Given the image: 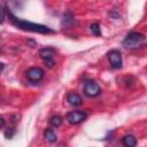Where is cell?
<instances>
[{
  "label": "cell",
  "instance_id": "obj_1",
  "mask_svg": "<svg viewBox=\"0 0 147 147\" xmlns=\"http://www.w3.org/2000/svg\"><path fill=\"white\" fill-rule=\"evenodd\" d=\"M8 18L10 20L11 24L15 25L16 28L21 29V30H24V31H29V32H34V33H41V34H53L55 33V31L46 25H42V24H38V23H32V22H29V21H25V20H21L18 17H16L14 14H11L9 10H8Z\"/></svg>",
  "mask_w": 147,
  "mask_h": 147
},
{
  "label": "cell",
  "instance_id": "obj_2",
  "mask_svg": "<svg viewBox=\"0 0 147 147\" xmlns=\"http://www.w3.org/2000/svg\"><path fill=\"white\" fill-rule=\"evenodd\" d=\"M145 39H146L145 34L140 32H131L123 40V46L127 49H136L144 44Z\"/></svg>",
  "mask_w": 147,
  "mask_h": 147
},
{
  "label": "cell",
  "instance_id": "obj_3",
  "mask_svg": "<svg viewBox=\"0 0 147 147\" xmlns=\"http://www.w3.org/2000/svg\"><path fill=\"white\" fill-rule=\"evenodd\" d=\"M55 54H56V51H55V48H52V47H46V48H42L39 51L40 57L44 60L45 64L48 68L55 67V62H54V55Z\"/></svg>",
  "mask_w": 147,
  "mask_h": 147
},
{
  "label": "cell",
  "instance_id": "obj_4",
  "mask_svg": "<svg viewBox=\"0 0 147 147\" xmlns=\"http://www.w3.org/2000/svg\"><path fill=\"white\" fill-rule=\"evenodd\" d=\"M101 92L100 86L94 82V80H86L84 84V93L90 96V98H94L98 96Z\"/></svg>",
  "mask_w": 147,
  "mask_h": 147
},
{
  "label": "cell",
  "instance_id": "obj_5",
  "mask_svg": "<svg viewBox=\"0 0 147 147\" xmlns=\"http://www.w3.org/2000/svg\"><path fill=\"white\" fill-rule=\"evenodd\" d=\"M108 60H109V63L113 68H115V69L122 68V54L119 51L111 49L108 53Z\"/></svg>",
  "mask_w": 147,
  "mask_h": 147
},
{
  "label": "cell",
  "instance_id": "obj_6",
  "mask_svg": "<svg viewBox=\"0 0 147 147\" xmlns=\"http://www.w3.org/2000/svg\"><path fill=\"white\" fill-rule=\"evenodd\" d=\"M44 75H45L44 70L39 67H32L26 71V77L29 78V80H31L33 83L41 80L44 78Z\"/></svg>",
  "mask_w": 147,
  "mask_h": 147
},
{
  "label": "cell",
  "instance_id": "obj_7",
  "mask_svg": "<svg viewBox=\"0 0 147 147\" xmlns=\"http://www.w3.org/2000/svg\"><path fill=\"white\" fill-rule=\"evenodd\" d=\"M87 117L86 113L80 111V110H75V111H70L67 115V119L70 124H78L83 121H85Z\"/></svg>",
  "mask_w": 147,
  "mask_h": 147
},
{
  "label": "cell",
  "instance_id": "obj_8",
  "mask_svg": "<svg viewBox=\"0 0 147 147\" xmlns=\"http://www.w3.org/2000/svg\"><path fill=\"white\" fill-rule=\"evenodd\" d=\"M67 100H68V102H69L70 105H72V106H79V105H82V102H83L80 95H78L77 93H69L68 96H67Z\"/></svg>",
  "mask_w": 147,
  "mask_h": 147
},
{
  "label": "cell",
  "instance_id": "obj_9",
  "mask_svg": "<svg viewBox=\"0 0 147 147\" xmlns=\"http://www.w3.org/2000/svg\"><path fill=\"white\" fill-rule=\"evenodd\" d=\"M122 142L126 147H133L137 145V138L133 134H126L122 138Z\"/></svg>",
  "mask_w": 147,
  "mask_h": 147
},
{
  "label": "cell",
  "instance_id": "obj_10",
  "mask_svg": "<svg viewBox=\"0 0 147 147\" xmlns=\"http://www.w3.org/2000/svg\"><path fill=\"white\" fill-rule=\"evenodd\" d=\"M44 137H45V139H46L48 142H51V144H53V142H55V141L57 140L56 133H55V131H54L53 129H46V130L44 131Z\"/></svg>",
  "mask_w": 147,
  "mask_h": 147
},
{
  "label": "cell",
  "instance_id": "obj_11",
  "mask_svg": "<svg viewBox=\"0 0 147 147\" xmlns=\"http://www.w3.org/2000/svg\"><path fill=\"white\" fill-rule=\"evenodd\" d=\"M49 123H51V125H52V126H54V127H59V126L61 125V123H62V118H61L60 116L55 115V116L51 117Z\"/></svg>",
  "mask_w": 147,
  "mask_h": 147
},
{
  "label": "cell",
  "instance_id": "obj_12",
  "mask_svg": "<svg viewBox=\"0 0 147 147\" xmlns=\"http://www.w3.org/2000/svg\"><path fill=\"white\" fill-rule=\"evenodd\" d=\"M90 29H91V31H92V33H93L94 36H96V37L101 36V29H100V25H99L98 23H93V24H91Z\"/></svg>",
  "mask_w": 147,
  "mask_h": 147
}]
</instances>
